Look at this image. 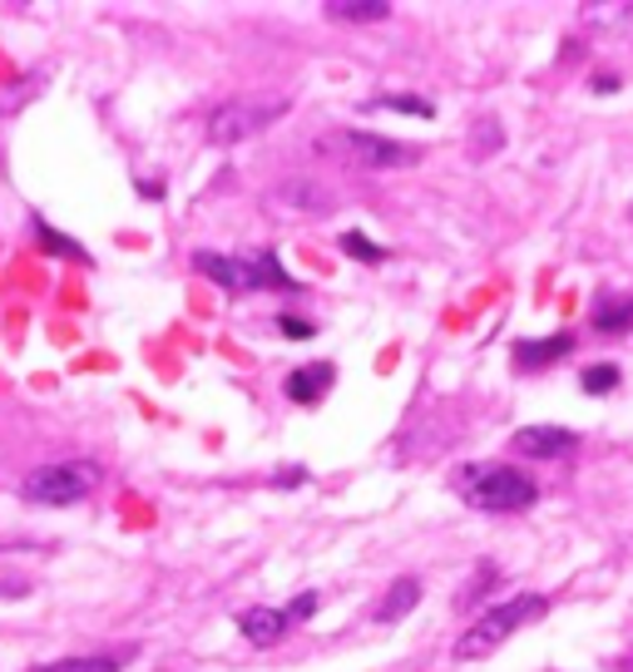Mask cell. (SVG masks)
I'll return each mask as SVG.
<instances>
[{"label":"cell","mask_w":633,"mask_h":672,"mask_svg":"<svg viewBox=\"0 0 633 672\" xmlns=\"http://www.w3.org/2000/svg\"><path fill=\"white\" fill-rule=\"evenodd\" d=\"M415 603H421V579H415V573H401V579H396L391 589L381 593V603L371 608V618L376 623H401L406 613L415 608Z\"/></svg>","instance_id":"cell-11"},{"label":"cell","mask_w":633,"mask_h":672,"mask_svg":"<svg viewBox=\"0 0 633 672\" xmlns=\"http://www.w3.org/2000/svg\"><path fill=\"white\" fill-rule=\"evenodd\" d=\"M455 490H460V500L470 504V509H485V514H514V509H530V504L540 500V484L524 470L500 464V460L460 464V470H455Z\"/></svg>","instance_id":"cell-1"},{"label":"cell","mask_w":633,"mask_h":672,"mask_svg":"<svg viewBox=\"0 0 633 672\" xmlns=\"http://www.w3.org/2000/svg\"><path fill=\"white\" fill-rule=\"evenodd\" d=\"M138 193H144V198H164V183H158V178H144V183H138Z\"/></svg>","instance_id":"cell-27"},{"label":"cell","mask_w":633,"mask_h":672,"mask_svg":"<svg viewBox=\"0 0 633 672\" xmlns=\"http://www.w3.org/2000/svg\"><path fill=\"white\" fill-rule=\"evenodd\" d=\"M589 326L603 336H623L633 332V296L629 292H599L589 306Z\"/></svg>","instance_id":"cell-10"},{"label":"cell","mask_w":633,"mask_h":672,"mask_svg":"<svg viewBox=\"0 0 633 672\" xmlns=\"http://www.w3.org/2000/svg\"><path fill=\"white\" fill-rule=\"evenodd\" d=\"M237 632H243L247 642H257V648H267V642H277L287 632V613L282 608H243L237 613Z\"/></svg>","instance_id":"cell-12"},{"label":"cell","mask_w":633,"mask_h":672,"mask_svg":"<svg viewBox=\"0 0 633 672\" xmlns=\"http://www.w3.org/2000/svg\"><path fill=\"white\" fill-rule=\"evenodd\" d=\"M302 480H307V464H282V470L273 474V484H277V490H297V484H302Z\"/></svg>","instance_id":"cell-24"},{"label":"cell","mask_w":633,"mask_h":672,"mask_svg":"<svg viewBox=\"0 0 633 672\" xmlns=\"http://www.w3.org/2000/svg\"><path fill=\"white\" fill-rule=\"evenodd\" d=\"M277 332H282L287 341H312V336H316V326L307 322V316H292V312H282V316H277Z\"/></svg>","instance_id":"cell-21"},{"label":"cell","mask_w":633,"mask_h":672,"mask_svg":"<svg viewBox=\"0 0 633 672\" xmlns=\"http://www.w3.org/2000/svg\"><path fill=\"white\" fill-rule=\"evenodd\" d=\"M574 351V332H554V336H524V341H514L510 346V356H514V366L520 371H540V366H554V361H564V356Z\"/></svg>","instance_id":"cell-9"},{"label":"cell","mask_w":633,"mask_h":672,"mask_svg":"<svg viewBox=\"0 0 633 672\" xmlns=\"http://www.w3.org/2000/svg\"><path fill=\"white\" fill-rule=\"evenodd\" d=\"M316 608H322V593H312V589H307V593H297V598L287 603L282 613H287V623H307Z\"/></svg>","instance_id":"cell-22"},{"label":"cell","mask_w":633,"mask_h":672,"mask_svg":"<svg viewBox=\"0 0 633 672\" xmlns=\"http://www.w3.org/2000/svg\"><path fill=\"white\" fill-rule=\"evenodd\" d=\"M549 613V598H540V593H520V598L510 603H495V608H485L480 618L470 623V628L460 632V642H455V658L460 662H475L485 658V652H495L504 638H510L514 628H524V623L544 618Z\"/></svg>","instance_id":"cell-3"},{"label":"cell","mask_w":633,"mask_h":672,"mask_svg":"<svg viewBox=\"0 0 633 672\" xmlns=\"http://www.w3.org/2000/svg\"><path fill=\"white\" fill-rule=\"evenodd\" d=\"M30 227H35V237H40V247H45V253H55V257H69V262H89V253L85 247L75 243V237H65V233H55V227L45 223V217H30Z\"/></svg>","instance_id":"cell-15"},{"label":"cell","mask_w":633,"mask_h":672,"mask_svg":"<svg viewBox=\"0 0 633 672\" xmlns=\"http://www.w3.org/2000/svg\"><path fill=\"white\" fill-rule=\"evenodd\" d=\"M99 484V464L95 460H59V464H40L25 474L20 484V500L40 504V509H65V504L89 500Z\"/></svg>","instance_id":"cell-4"},{"label":"cell","mask_w":633,"mask_h":672,"mask_svg":"<svg viewBox=\"0 0 633 672\" xmlns=\"http://www.w3.org/2000/svg\"><path fill=\"white\" fill-rule=\"evenodd\" d=\"M342 253L346 257H356V262H386V247L381 243H371V237H366V233H356V227H352V233H342Z\"/></svg>","instance_id":"cell-19"},{"label":"cell","mask_w":633,"mask_h":672,"mask_svg":"<svg viewBox=\"0 0 633 672\" xmlns=\"http://www.w3.org/2000/svg\"><path fill=\"white\" fill-rule=\"evenodd\" d=\"M326 15L346 20V25H371V20L391 15V0H326Z\"/></svg>","instance_id":"cell-14"},{"label":"cell","mask_w":633,"mask_h":672,"mask_svg":"<svg viewBox=\"0 0 633 672\" xmlns=\"http://www.w3.org/2000/svg\"><path fill=\"white\" fill-rule=\"evenodd\" d=\"M287 114V99H223V104L208 114V144L233 148L243 138L263 134L267 124Z\"/></svg>","instance_id":"cell-5"},{"label":"cell","mask_w":633,"mask_h":672,"mask_svg":"<svg viewBox=\"0 0 633 672\" xmlns=\"http://www.w3.org/2000/svg\"><path fill=\"white\" fill-rule=\"evenodd\" d=\"M332 144L352 158V168H401V164L415 158L411 144H396V138L371 134V128H346V134H336Z\"/></svg>","instance_id":"cell-6"},{"label":"cell","mask_w":633,"mask_h":672,"mask_svg":"<svg viewBox=\"0 0 633 672\" xmlns=\"http://www.w3.org/2000/svg\"><path fill=\"white\" fill-rule=\"evenodd\" d=\"M584 20L599 30H613V35H623V30H633V5H579Z\"/></svg>","instance_id":"cell-17"},{"label":"cell","mask_w":633,"mask_h":672,"mask_svg":"<svg viewBox=\"0 0 633 672\" xmlns=\"http://www.w3.org/2000/svg\"><path fill=\"white\" fill-rule=\"evenodd\" d=\"M366 114L371 109H391V114H415V119H431L435 114V104L431 99H421V94H381V99H366Z\"/></svg>","instance_id":"cell-16"},{"label":"cell","mask_w":633,"mask_h":672,"mask_svg":"<svg viewBox=\"0 0 633 672\" xmlns=\"http://www.w3.org/2000/svg\"><path fill=\"white\" fill-rule=\"evenodd\" d=\"M193 267L208 277V282L223 287V292H302V282L277 262L273 247H263V253H253V257H227V253L198 247Z\"/></svg>","instance_id":"cell-2"},{"label":"cell","mask_w":633,"mask_h":672,"mask_svg":"<svg viewBox=\"0 0 633 672\" xmlns=\"http://www.w3.org/2000/svg\"><path fill=\"white\" fill-rule=\"evenodd\" d=\"M129 652H134V648H124V652H79V658L40 662V668H30V672H124Z\"/></svg>","instance_id":"cell-13"},{"label":"cell","mask_w":633,"mask_h":672,"mask_svg":"<svg viewBox=\"0 0 633 672\" xmlns=\"http://www.w3.org/2000/svg\"><path fill=\"white\" fill-rule=\"evenodd\" d=\"M495 583H500V569H495V563H480V569H475V579H470V589L460 593V608H475V603H480Z\"/></svg>","instance_id":"cell-20"},{"label":"cell","mask_w":633,"mask_h":672,"mask_svg":"<svg viewBox=\"0 0 633 672\" xmlns=\"http://www.w3.org/2000/svg\"><path fill=\"white\" fill-rule=\"evenodd\" d=\"M332 381H336V366L332 361H307V366H297V371H287L282 395L292 405H316L326 391H332Z\"/></svg>","instance_id":"cell-8"},{"label":"cell","mask_w":633,"mask_h":672,"mask_svg":"<svg viewBox=\"0 0 633 672\" xmlns=\"http://www.w3.org/2000/svg\"><path fill=\"white\" fill-rule=\"evenodd\" d=\"M514 455H530V460H559L579 445V435L564 430V425H524V430L510 435Z\"/></svg>","instance_id":"cell-7"},{"label":"cell","mask_w":633,"mask_h":672,"mask_svg":"<svg viewBox=\"0 0 633 672\" xmlns=\"http://www.w3.org/2000/svg\"><path fill=\"white\" fill-rule=\"evenodd\" d=\"M30 579H0V598H25Z\"/></svg>","instance_id":"cell-25"},{"label":"cell","mask_w":633,"mask_h":672,"mask_svg":"<svg viewBox=\"0 0 633 672\" xmlns=\"http://www.w3.org/2000/svg\"><path fill=\"white\" fill-rule=\"evenodd\" d=\"M500 144H504L500 124H495V119H480V124H475V158H485L490 148H500Z\"/></svg>","instance_id":"cell-23"},{"label":"cell","mask_w":633,"mask_h":672,"mask_svg":"<svg viewBox=\"0 0 633 672\" xmlns=\"http://www.w3.org/2000/svg\"><path fill=\"white\" fill-rule=\"evenodd\" d=\"M589 89H593V94H613V89H619V75H593Z\"/></svg>","instance_id":"cell-26"},{"label":"cell","mask_w":633,"mask_h":672,"mask_svg":"<svg viewBox=\"0 0 633 672\" xmlns=\"http://www.w3.org/2000/svg\"><path fill=\"white\" fill-rule=\"evenodd\" d=\"M623 381V371L613 361H593V366H584V376H579V385L589 395H603V391H613V385Z\"/></svg>","instance_id":"cell-18"}]
</instances>
